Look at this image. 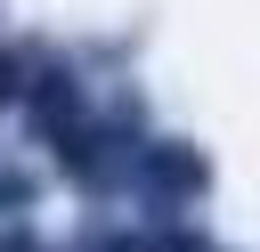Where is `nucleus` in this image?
Wrapping results in <instances>:
<instances>
[{
	"label": "nucleus",
	"instance_id": "1",
	"mask_svg": "<svg viewBox=\"0 0 260 252\" xmlns=\"http://www.w3.org/2000/svg\"><path fill=\"white\" fill-rule=\"evenodd\" d=\"M138 179L162 187V195H195V187H203V154H187V146H154V154L138 163Z\"/></svg>",
	"mask_w": 260,
	"mask_h": 252
}]
</instances>
